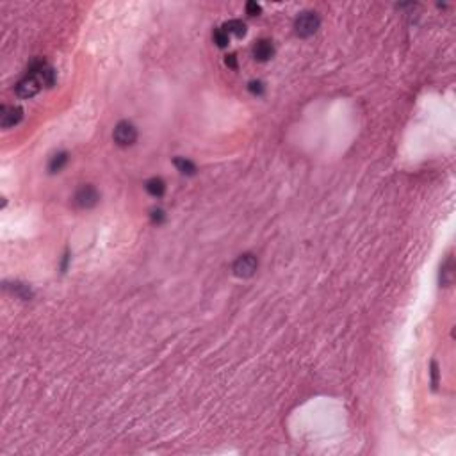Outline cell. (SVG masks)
Listing matches in <instances>:
<instances>
[{"label": "cell", "mask_w": 456, "mask_h": 456, "mask_svg": "<svg viewBox=\"0 0 456 456\" xmlns=\"http://www.w3.org/2000/svg\"><path fill=\"white\" fill-rule=\"evenodd\" d=\"M319 25H321L319 16L312 11L301 13V15L296 18V22H294V29H296V34L300 38L314 36L317 32V29H319Z\"/></svg>", "instance_id": "6da1fadb"}, {"label": "cell", "mask_w": 456, "mask_h": 456, "mask_svg": "<svg viewBox=\"0 0 456 456\" xmlns=\"http://www.w3.org/2000/svg\"><path fill=\"white\" fill-rule=\"evenodd\" d=\"M112 137L118 146H132L137 139V128L128 121H120L114 128Z\"/></svg>", "instance_id": "7a4b0ae2"}, {"label": "cell", "mask_w": 456, "mask_h": 456, "mask_svg": "<svg viewBox=\"0 0 456 456\" xmlns=\"http://www.w3.org/2000/svg\"><path fill=\"white\" fill-rule=\"evenodd\" d=\"M257 268H259V262H257V257L252 253H244L239 259L234 262V275L239 276V278H250V276L255 275Z\"/></svg>", "instance_id": "3957f363"}, {"label": "cell", "mask_w": 456, "mask_h": 456, "mask_svg": "<svg viewBox=\"0 0 456 456\" xmlns=\"http://www.w3.org/2000/svg\"><path fill=\"white\" fill-rule=\"evenodd\" d=\"M98 201H100V194L93 185H82L73 198V203L77 208H93Z\"/></svg>", "instance_id": "277c9868"}, {"label": "cell", "mask_w": 456, "mask_h": 456, "mask_svg": "<svg viewBox=\"0 0 456 456\" xmlns=\"http://www.w3.org/2000/svg\"><path fill=\"white\" fill-rule=\"evenodd\" d=\"M41 88H43L41 80L38 79L36 75H29L27 73V75L16 84V95L20 96V98H32L34 95L40 93Z\"/></svg>", "instance_id": "5b68a950"}, {"label": "cell", "mask_w": 456, "mask_h": 456, "mask_svg": "<svg viewBox=\"0 0 456 456\" xmlns=\"http://www.w3.org/2000/svg\"><path fill=\"white\" fill-rule=\"evenodd\" d=\"M22 118H24V111L20 107H15V105H4L0 111V123L4 128H11L18 125Z\"/></svg>", "instance_id": "8992f818"}, {"label": "cell", "mask_w": 456, "mask_h": 456, "mask_svg": "<svg viewBox=\"0 0 456 456\" xmlns=\"http://www.w3.org/2000/svg\"><path fill=\"white\" fill-rule=\"evenodd\" d=\"M275 56V47L269 40H260L253 45V57L260 63H266Z\"/></svg>", "instance_id": "52a82bcc"}, {"label": "cell", "mask_w": 456, "mask_h": 456, "mask_svg": "<svg viewBox=\"0 0 456 456\" xmlns=\"http://www.w3.org/2000/svg\"><path fill=\"white\" fill-rule=\"evenodd\" d=\"M144 189H146V192H148L150 196L160 198L166 192V184H164V180H162V178H159V176H153V178H150V180L144 184Z\"/></svg>", "instance_id": "ba28073f"}, {"label": "cell", "mask_w": 456, "mask_h": 456, "mask_svg": "<svg viewBox=\"0 0 456 456\" xmlns=\"http://www.w3.org/2000/svg\"><path fill=\"white\" fill-rule=\"evenodd\" d=\"M454 280V271H452V255H449L445 259V262L440 268V285L442 287H449Z\"/></svg>", "instance_id": "9c48e42d"}, {"label": "cell", "mask_w": 456, "mask_h": 456, "mask_svg": "<svg viewBox=\"0 0 456 456\" xmlns=\"http://www.w3.org/2000/svg\"><path fill=\"white\" fill-rule=\"evenodd\" d=\"M173 164H175V168L178 169L182 175H187V176L196 175V166H194V162H191L189 159H184V157H175V159H173Z\"/></svg>", "instance_id": "30bf717a"}, {"label": "cell", "mask_w": 456, "mask_h": 456, "mask_svg": "<svg viewBox=\"0 0 456 456\" xmlns=\"http://www.w3.org/2000/svg\"><path fill=\"white\" fill-rule=\"evenodd\" d=\"M68 153L66 152H59L56 153V155L50 159V162H48V171L50 173H59L61 169L64 168V166L68 164Z\"/></svg>", "instance_id": "8fae6325"}, {"label": "cell", "mask_w": 456, "mask_h": 456, "mask_svg": "<svg viewBox=\"0 0 456 456\" xmlns=\"http://www.w3.org/2000/svg\"><path fill=\"white\" fill-rule=\"evenodd\" d=\"M223 29L228 32V34H234L237 38H244L246 36V24L241 20H230L223 25Z\"/></svg>", "instance_id": "7c38bea8"}, {"label": "cell", "mask_w": 456, "mask_h": 456, "mask_svg": "<svg viewBox=\"0 0 456 456\" xmlns=\"http://www.w3.org/2000/svg\"><path fill=\"white\" fill-rule=\"evenodd\" d=\"M36 77L41 80V84H43L45 88H52V86L56 84V72H54V68L52 66H48V64L38 73Z\"/></svg>", "instance_id": "4fadbf2b"}, {"label": "cell", "mask_w": 456, "mask_h": 456, "mask_svg": "<svg viewBox=\"0 0 456 456\" xmlns=\"http://www.w3.org/2000/svg\"><path fill=\"white\" fill-rule=\"evenodd\" d=\"M6 287L11 289L13 294H16V296L22 298V300H31L32 298V291L29 289V285H25V284H18V282H15V284H8Z\"/></svg>", "instance_id": "5bb4252c"}, {"label": "cell", "mask_w": 456, "mask_h": 456, "mask_svg": "<svg viewBox=\"0 0 456 456\" xmlns=\"http://www.w3.org/2000/svg\"><path fill=\"white\" fill-rule=\"evenodd\" d=\"M212 40L219 48H224V47H228V43H230V34H228L223 27H219L212 32Z\"/></svg>", "instance_id": "9a60e30c"}, {"label": "cell", "mask_w": 456, "mask_h": 456, "mask_svg": "<svg viewBox=\"0 0 456 456\" xmlns=\"http://www.w3.org/2000/svg\"><path fill=\"white\" fill-rule=\"evenodd\" d=\"M150 217H152L153 224H162L166 221V214H164L162 208H153L152 214H150Z\"/></svg>", "instance_id": "2e32d148"}, {"label": "cell", "mask_w": 456, "mask_h": 456, "mask_svg": "<svg viewBox=\"0 0 456 456\" xmlns=\"http://www.w3.org/2000/svg\"><path fill=\"white\" fill-rule=\"evenodd\" d=\"M431 387L433 390H436V387H438V365H436V362H431Z\"/></svg>", "instance_id": "e0dca14e"}, {"label": "cell", "mask_w": 456, "mask_h": 456, "mask_svg": "<svg viewBox=\"0 0 456 456\" xmlns=\"http://www.w3.org/2000/svg\"><path fill=\"white\" fill-rule=\"evenodd\" d=\"M260 11H262V8H260L257 2H248V4H246V13H248L250 16H259Z\"/></svg>", "instance_id": "ac0fdd59"}, {"label": "cell", "mask_w": 456, "mask_h": 456, "mask_svg": "<svg viewBox=\"0 0 456 456\" xmlns=\"http://www.w3.org/2000/svg\"><path fill=\"white\" fill-rule=\"evenodd\" d=\"M250 91L253 93V95H262L264 93V84L262 82H259V80H253V82H250Z\"/></svg>", "instance_id": "d6986e66"}, {"label": "cell", "mask_w": 456, "mask_h": 456, "mask_svg": "<svg viewBox=\"0 0 456 456\" xmlns=\"http://www.w3.org/2000/svg\"><path fill=\"white\" fill-rule=\"evenodd\" d=\"M224 63H226V66H230V68L237 70V61H236V56H226V59H224Z\"/></svg>", "instance_id": "ffe728a7"}]
</instances>
